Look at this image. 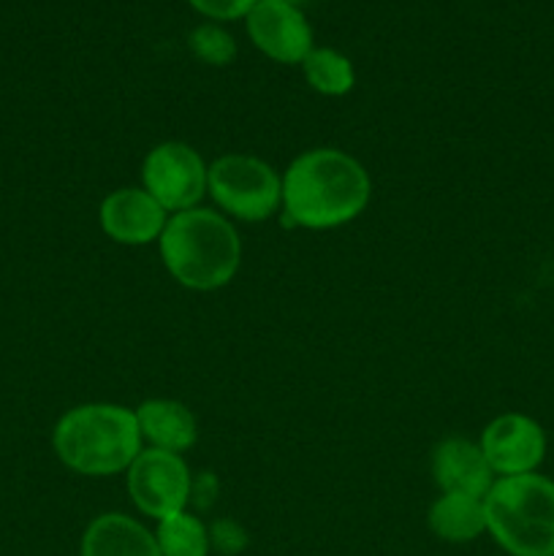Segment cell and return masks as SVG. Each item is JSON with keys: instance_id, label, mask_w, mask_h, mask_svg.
<instances>
[{"instance_id": "9a60e30c", "label": "cell", "mask_w": 554, "mask_h": 556, "mask_svg": "<svg viewBox=\"0 0 554 556\" xmlns=\"http://www.w3.org/2000/svg\"><path fill=\"white\" fill-rule=\"evenodd\" d=\"M302 71L307 85L320 96H348L356 85L353 63L331 47H313V52L302 60Z\"/></svg>"}, {"instance_id": "9c48e42d", "label": "cell", "mask_w": 554, "mask_h": 556, "mask_svg": "<svg viewBox=\"0 0 554 556\" xmlns=\"http://www.w3.org/2000/svg\"><path fill=\"white\" fill-rule=\"evenodd\" d=\"M248 36L261 52L275 63L302 65V60L313 52V27L307 16L297 5L280 0H259L244 16Z\"/></svg>"}, {"instance_id": "2e32d148", "label": "cell", "mask_w": 554, "mask_h": 556, "mask_svg": "<svg viewBox=\"0 0 554 556\" xmlns=\"http://www.w3.org/2000/svg\"><path fill=\"white\" fill-rule=\"evenodd\" d=\"M161 556H210V527L199 516L179 510L158 521L155 532Z\"/></svg>"}, {"instance_id": "52a82bcc", "label": "cell", "mask_w": 554, "mask_h": 556, "mask_svg": "<svg viewBox=\"0 0 554 556\" xmlns=\"http://www.w3.org/2000/svg\"><path fill=\"white\" fill-rule=\"evenodd\" d=\"M190 478L188 465L179 454L158 448H141L134 465L128 467V492L136 508L150 519H168V516L185 510L190 503Z\"/></svg>"}, {"instance_id": "e0dca14e", "label": "cell", "mask_w": 554, "mask_h": 556, "mask_svg": "<svg viewBox=\"0 0 554 556\" xmlns=\"http://www.w3.org/2000/svg\"><path fill=\"white\" fill-rule=\"evenodd\" d=\"M190 52L206 65H228L237 58V41L226 27L215 25V22H204L190 33Z\"/></svg>"}, {"instance_id": "ac0fdd59", "label": "cell", "mask_w": 554, "mask_h": 556, "mask_svg": "<svg viewBox=\"0 0 554 556\" xmlns=\"http://www.w3.org/2000/svg\"><path fill=\"white\" fill-rule=\"evenodd\" d=\"M210 546L223 556H237L248 546V532L231 519H221L210 527Z\"/></svg>"}, {"instance_id": "3957f363", "label": "cell", "mask_w": 554, "mask_h": 556, "mask_svg": "<svg viewBox=\"0 0 554 556\" xmlns=\"http://www.w3.org/2000/svg\"><path fill=\"white\" fill-rule=\"evenodd\" d=\"M52 448L79 476H117L141 454L136 413L123 405L90 402L65 413L52 432Z\"/></svg>"}, {"instance_id": "8fae6325", "label": "cell", "mask_w": 554, "mask_h": 556, "mask_svg": "<svg viewBox=\"0 0 554 556\" xmlns=\"http://www.w3.org/2000/svg\"><path fill=\"white\" fill-rule=\"evenodd\" d=\"M432 476L443 494H467L483 500L498 481L481 445L465 438H449L432 451Z\"/></svg>"}, {"instance_id": "ba28073f", "label": "cell", "mask_w": 554, "mask_h": 556, "mask_svg": "<svg viewBox=\"0 0 554 556\" xmlns=\"http://www.w3.org/2000/svg\"><path fill=\"white\" fill-rule=\"evenodd\" d=\"M478 445L498 478L527 476L546 456V432L525 413H503L483 427Z\"/></svg>"}, {"instance_id": "8992f818", "label": "cell", "mask_w": 554, "mask_h": 556, "mask_svg": "<svg viewBox=\"0 0 554 556\" xmlns=\"http://www.w3.org/2000/svg\"><path fill=\"white\" fill-rule=\"evenodd\" d=\"M206 163L182 141H163L152 147L141 166L144 190L166 212L193 210L206 193Z\"/></svg>"}, {"instance_id": "5b68a950", "label": "cell", "mask_w": 554, "mask_h": 556, "mask_svg": "<svg viewBox=\"0 0 554 556\" xmlns=\"http://www.w3.org/2000/svg\"><path fill=\"white\" fill-rule=\"evenodd\" d=\"M206 193L226 215L261 223L282 204V179L253 155H223L206 168Z\"/></svg>"}, {"instance_id": "4fadbf2b", "label": "cell", "mask_w": 554, "mask_h": 556, "mask_svg": "<svg viewBox=\"0 0 554 556\" xmlns=\"http://www.w3.org/2000/svg\"><path fill=\"white\" fill-rule=\"evenodd\" d=\"M134 413L139 421L141 440H147L150 448L182 454L196 443V418L182 402L150 400L136 407Z\"/></svg>"}, {"instance_id": "7a4b0ae2", "label": "cell", "mask_w": 554, "mask_h": 556, "mask_svg": "<svg viewBox=\"0 0 554 556\" xmlns=\"http://www.w3.org/2000/svg\"><path fill=\"white\" fill-rule=\"evenodd\" d=\"M158 244L168 275L190 291H215L228 286L242 258L234 223L201 206L168 217Z\"/></svg>"}, {"instance_id": "277c9868", "label": "cell", "mask_w": 554, "mask_h": 556, "mask_svg": "<svg viewBox=\"0 0 554 556\" xmlns=\"http://www.w3.org/2000/svg\"><path fill=\"white\" fill-rule=\"evenodd\" d=\"M487 532L511 556H554V481L538 472L498 478L483 497Z\"/></svg>"}, {"instance_id": "5bb4252c", "label": "cell", "mask_w": 554, "mask_h": 556, "mask_svg": "<svg viewBox=\"0 0 554 556\" xmlns=\"http://www.w3.org/2000/svg\"><path fill=\"white\" fill-rule=\"evenodd\" d=\"M429 530L449 543L476 541L487 532L483 500L467 494H440L429 508Z\"/></svg>"}, {"instance_id": "30bf717a", "label": "cell", "mask_w": 554, "mask_h": 556, "mask_svg": "<svg viewBox=\"0 0 554 556\" xmlns=\"http://www.w3.org/2000/svg\"><path fill=\"white\" fill-rule=\"evenodd\" d=\"M168 212L144 188L114 190L101 204V228L119 244H150L161 239Z\"/></svg>"}, {"instance_id": "7c38bea8", "label": "cell", "mask_w": 554, "mask_h": 556, "mask_svg": "<svg viewBox=\"0 0 554 556\" xmlns=\"http://www.w3.org/2000/svg\"><path fill=\"white\" fill-rule=\"evenodd\" d=\"M81 556H161L155 535L125 514H103L81 538Z\"/></svg>"}, {"instance_id": "6da1fadb", "label": "cell", "mask_w": 554, "mask_h": 556, "mask_svg": "<svg viewBox=\"0 0 554 556\" xmlns=\"http://www.w3.org/2000/svg\"><path fill=\"white\" fill-rule=\"evenodd\" d=\"M369 174L348 152L307 150L282 174L286 223L326 231L351 223L369 204Z\"/></svg>"}, {"instance_id": "ffe728a7", "label": "cell", "mask_w": 554, "mask_h": 556, "mask_svg": "<svg viewBox=\"0 0 554 556\" xmlns=\"http://www.w3.org/2000/svg\"><path fill=\"white\" fill-rule=\"evenodd\" d=\"M280 3H288V5H297V9H299V5H302V3H307V0H280Z\"/></svg>"}, {"instance_id": "d6986e66", "label": "cell", "mask_w": 554, "mask_h": 556, "mask_svg": "<svg viewBox=\"0 0 554 556\" xmlns=\"http://www.w3.org/2000/svg\"><path fill=\"white\" fill-rule=\"evenodd\" d=\"M199 14L210 16V20L228 22V20H244L259 0H188Z\"/></svg>"}]
</instances>
